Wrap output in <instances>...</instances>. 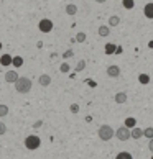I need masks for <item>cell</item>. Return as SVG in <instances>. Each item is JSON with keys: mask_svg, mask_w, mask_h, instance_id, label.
Instances as JSON below:
<instances>
[{"mask_svg": "<svg viewBox=\"0 0 153 159\" xmlns=\"http://www.w3.org/2000/svg\"><path fill=\"white\" fill-rule=\"evenodd\" d=\"M31 87H33V82L28 77H20L18 75V79L15 80V90L18 93H28L31 90Z\"/></svg>", "mask_w": 153, "mask_h": 159, "instance_id": "cell-1", "label": "cell"}, {"mask_svg": "<svg viewBox=\"0 0 153 159\" xmlns=\"http://www.w3.org/2000/svg\"><path fill=\"white\" fill-rule=\"evenodd\" d=\"M97 134H99V138H101L102 141H110L114 138V128L110 125H102V126H99Z\"/></svg>", "mask_w": 153, "mask_h": 159, "instance_id": "cell-2", "label": "cell"}, {"mask_svg": "<svg viewBox=\"0 0 153 159\" xmlns=\"http://www.w3.org/2000/svg\"><path fill=\"white\" fill-rule=\"evenodd\" d=\"M40 144H41V139H40V136H36V134H30V136L25 138V148L30 149V151L38 149Z\"/></svg>", "mask_w": 153, "mask_h": 159, "instance_id": "cell-3", "label": "cell"}, {"mask_svg": "<svg viewBox=\"0 0 153 159\" xmlns=\"http://www.w3.org/2000/svg\"><path fill=\"white\" fill-rule=\"evenodd\" d=\"M114 136H117V139H120V141L130 139V128L120 126L119 129H115V131H114Z\"/></svg>", "mask_w": 153, "mask_h": 159, "instance_id": "cell-4", "label": "cell"}, {"mask_svg": "<svg viewBox=\"0 0 153 159\" xmlns=\"http://www.w3.org/2000/svg\"><path fill=\"white\" fill-rule=\"evenodd\" d=\"M38 30H40L41 33H50V31H53V21H51L50 18L40 20V23H38Z\"/></svg>", "mask_w": 153, "mask_h": 159, "instance_id": "cell-5", "label": "cell"}, {"mask_svg": "<svg viewBox=\"0 0 153 159\" xmlns=\"http://www.w3.org/2000/svg\"><path fill=\"white\" fill-rule=\"evenodd\" d=\"M107 75H109V77H112V79H117V77L120 75V67L117 66V64L109 66V67H107Z\"/></svg>", "mask_w": 153, "mask_h": 159, "instance_id": "cell-6", "label": "cell"}, {"mask_svg": "<svg viewBox=\"0 0 153 159\" xmlns=\"http://www.w3.org/2000/svg\"><path fill=\"white\" fill-rule=\"evenodd\" d=\"M17 79H18V72L17 70H8L5 74V82H8V84H15Z\"/></svg>", "mask_w": 153, "mask_h": 159, "instance_id": "cell-7", "label": "cell"}, {"mask_svg": "<svg viewBox=\"0 0 153 159\" xmlns=\"http://www.w3.org/2000/svg\"><path fill=\"white\" fill-rule=\"evenodd\" d=\"M142 136H143V129L142 128H137V125H135L133 128H130V138L138 139V138H142Z\"/></svg>", "mask_w": 153, "mask_h": 159, "instance_id": "cell-8", "label": "cell"}, {"mask_svg": "<svg viewBox=\"0 0 153 159\" xmlns=\"http://www.w3.org/2000/svg\"><path fill=\"white\" fill-rule=\"evenodd\" d=\"M38 84L41 85V87H48L50 84H51V77L48 74H41L40 77H38Z\"/></svg>", "mask_w": 153, "mask_h": 159, "instance_id": "cell-9", "label": "cell"}, {"mask_svg": "<svg viewBox=\"0 0 153 159\" xmlns=\"http://www.w3.org/2000/svg\"><path fill=\"white\" fill-rule=\"evenodd\" d=\"M114 100H115V103H127V93L125 92H119V93H115V97H114Z\"/></svg>", "mask_w": 153, "mask_h": 159, "instance_id": "cell-10", "label": "cell"}, {"mask_svg": "<svg viewBox=\"0 0 153 159\" xmlns=\"http://www.w3.org/2000/svg\"><path fill=\"white\" fill-rule=\"evenodd\" d=\"M97 33H99V36H102V38L109 36V34H110V28H109V25H101V26H99V30H97Z\"/></svg>", "mask_w": 153, "mask_h": 159, "instance_id": "cell-11", "label": "cell"}, {"mask_svg": "<svg viewBox=\"0 0 153 159\" xmlns=\"http://www.w3.org/2000/svg\"><path fill=\"white\" fill-rule=\"evenodd\" d=\"M143 13H145L146 18L153 20V3H146L145 5V7H143Z\"/></svg>", "mask_w": 153, "mask_h": 159, "instance_id": "cell-12", "label": "cell"}, {"mask_svg": "<svg viewBox=\"0 0 153 159\" xmlns=\"http://www.w3.org/2000/svg\"><path fill=\"white\" fill-rule=\"evenodd\" d=\"M64 10H66V13H68L69 16H74L76 13H78V5H74V3H68Z\"/></svg>", "mask_w": 153, "mask_h": 159, "instance_id": "cell-13", "label": "cell"}, {"mask_svg": "<svg viewBox=\"0 0 153 159\" xmlns=\"http://www.w3.org/2000/svg\"><path fill=\"white\" fill-rule=\"evenodd\" d=\"M12 66H15L17 69L22 67V66H23V57H22V56H15V57H12Z\"/></svg>", "mask_w": 153, "mask_h": 159, "instance_id": "cell-14", "label": "cell"}, {"mask_svg": "<svg viewBox=\"0 0 153 159\" xmlns=\"http://www.w3.org/2000/svg\"><path fill=\"white\" fill-rule=\"evenodd\" d=\"M0 64H2V66H12V56L3 54L2 57H0Z\"/></svg>", "mask_w": 153, "mask_h": 159, "instance_id": "cell-15", "label": "cell"}, {"mask_svg": "<svg viewBox=\"0 0 153 159\" xmlns=\"http://www.w3.org/2000/svg\"><path fill=\"white\" fill-rule=\"evenodd\" d=\"M119 25H120V16L114 15L109 18V26H119Z\"/></svg>", "mask_w": 153, "mask_h": 159, "instance_id": "cell-16", "label": "cell"}, {"mask_svg": "<svg viewBox=\"0 0 153 159\" xmlns=\"http://www.w3.org/2000/svg\"><path fill=\"white\" fill-rule=\"evenodd\" d=\"M104 49H105V54H114V51H115V44H112V43H107Z\"/></svg>", "mask_w": 153, "mask_h": 159, "instance_id": "cell-17", "label": "cell"}, {"mask_svg": "<svg viewBox=\"0 0 153 159\" xmlns=\"http://www.w3.org/2000/svg\"><path fill=\"white\" fill-rule=\"evenodd\" d=\"M138 80H140V84H148V82H150V75L148 74H140Z\"/></svg>", "mask_w": 153, "mask_h": 159, "instance_id": "cell-18", "label": "cell"}, {"mask_svg": "<svg viewBox=\"0 0 153 159\" xmlns=\"http://www.w3.org/2000/svg\"><path fill=\"white\" fill-rule=\"evenodd\" d=\"M122 5H123V7H125L127 10H130V8H133L135 0H122Z\"/></svg>", "mask_w": 153, "mask_h": 159, "instance_id": "cell-19", "label": "cell"}, {"mask_svg": "<svg viewBox=\"0 0 153 159\" xmlns=\"http://www.w3.org/2000/svg\"><path fill=\"white\" fill-rule=\"evenodd\" d=\"M133 156L130 154V152H127V151H122V152H119L117 154V159H132Z\"/></svg>", "mask_w": 153, "mask_h": 159, "instance_id": "cell-20", "label": "cell"}, {"mask_svg": "<svg viewBox=\"0 0 153 159\" xmlns=\"http://www.w3.org/2000/svg\"><path fill=\"white\" fill-rule=\"evenodd\" d=\"M8 115V107L5 103H0V116H7Z\"/></svg>", "mask_w": 153, "mask_h": 159, "instance_id": "cell-21", "label": "cell"}, {"mask_svg": "<svg viewBox=\"0 0 153 159\" xmlns=\"http://www.w3.org/2000/svg\"><path fill=\"white\" fill-rule=\"evenodd\" d=\"M143 136H145V138H148V139L153 138V128H151V126H148V128H145V129H143Z\"/></svg>", "mask_w": 153, "mask_h": 159, "instance_id": "cell-22", "label": "cell"}, {"mask_svg": "<svg viewBox=\"0 0 153 159\" xmlns=\"http://www.w3.org/2000/svg\"><path fill=\"white\" fill-rule=\"evenodd\" d=\"M135 125H137L135 118H127V120H125V126H127V128H133Z\"/></svg>", "mask_w": 153, "mask_h": 159, "instance_id": "cell-23", "label": "cell"}, {"mask_svg": "<svg viewBox=\"0 0 153 159\" xmlns=\"http://www.w3.org/2000/svg\"><path fill=\"white\" fill-rule=\"evenodd\" d=\"M76 41H78V43H84L86 41V33H78L76 34Z\"/></svg>", "mask_w": 153, "mask_h": 159, "instance_id": "cell-24", "label": "cell"}, {"mask_svg": "<svg viewBox=\"0 0 153 159\" xmlns=\"http://www.w3.org/2000/svg\"><path fill=\"white\" fill-rule=\"evenodd\" d=\"M69 69H71V67H69V64H68V62H63V64H61V67H60V70H61L63 74L69 72Z\"/></svg>", "mask_w": 153, "mask_h": 159, "instance_id": "cell-25", "label": "cell"}, {"mask_svg": "<svg viewBox=\"0 0 153 159\" xmlns=\"http://www.w3.org/2000/svg\"><path fill=\"white\" fill-rule=\"evenodd\" d=\"M84 69H86V61L82 59V61H79V62H78V66H76V70L79 72V70H84Z\"/></svg>", "mask_w": 153, "mask_h": 159, "instance_id": "cell-26", "label": "cell"}, {"mask_svg": "<svg viewBox=\"0 0 153 159\" xmlns=\"http://www.w3.org/2000/svg\"><path fill=\"white\" fill-rule=\"evenodd\" d=\"M5 133H7V125H5L3 121H0V136L5 134Z\"/></svg>", "mask_w": 153, "mask_h": 159, "instance_id": "cell-27", "label": "cell"}, {"mask_svg": "<svg viewBox=\"0 0 153 159\" xmlns=\"http://www.w3.org/2000/svg\"><path fill=\"white\" fill-rule=\"evenodd\" d=\"M71 111H73V113H78V111H79V105L78 103H73L71 105Z\"/></svg>", "mask_w": 153, "mask_h": 159, "instance_id": "cell-28", "label": "cell"}, {"mask_svg": "<svg viewBox=\"0 0 153 159\" xmlns=\"http://www.w3.org/2000/svg\"><path fill=\"white\" fill-rule=\"evenodd\" d=\"M73 56H74L73 51H66V52H64V57H73Z\"/></svg>", "mask_w": 153, "mask_h": 159, "instance_id": "cell-29", "label": "cell"}, {"mask_svg": "<svg viewBox=\"0 0 153 159\" xmlns=\"http://www.w3.org/2000/svg\"><path fill=\"white\" fill-rule=\"evenodd\" d=\"M148 149L153 152V138H150V143H148Z\"/></svg>", "mask_w": 153, "mask_h": 159, "instance_id": "cell-30", "label": "cell"}, {"mask_svg": "<svg viewBox=\"0 0 153 159\" xmlns=\"http://www.w3.org/2000/svg\"><path fill=\"white\" fill-rule=\"evenodd\" d=\"M97 3H104V2H107V0H96Z\"/></svg>", "mask_w": 153, "mask_h": 159, "instance_id": "cell-31", "label": "cell"}, {"mask_svg": "<svg viewBox=\"0 0 153 159\" xmlns=\"http://www.w3.org/2000/svg\"><path fill=\"white\" fill-rule=\"evenodd\" d=\"M151 157H153V156H151Z\"/></svg>", "mask_w": 153, "mask_h": 159, "instance_id": "cell-32", "label": "cell"}]
</instances>
